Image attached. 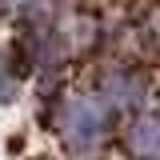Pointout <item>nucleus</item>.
I'll use <instances>...</instances> for the list:
<instances>
[{
	"label": "nucleus",
	"mask_w": 160,
	"mask_h": 160,
	"mask_svg": "<svg viewBox=\"0 0 160 160\" xmlns=\"http://www.w3.org/2000/svg\"><path fill=\"white\" fill-rule=\"evenodd\" d=\"M108 132V100L104 96H72L64 104V140L72 152H92Z\"/></svg>",
	"instance_id": "nucleus-1"
},
{
	"label": "nucleus",
	"mask_w": 160,
	"mask_h": 160,
	"mask_svg": "<svg viewBox=\"0 0 160 160\" xmlns=\"http://www.w3.org/2000/svg\"><path fill=\"white\" fill-rule=\"evenodd\" d=\"M100 96L108 100V104L132 108V104L144 100V76L128 72V68H116V72H108V76L100 80Z\"/></svg>",
	"instance_id": "nucleus-2"
},
{
	"label": "nucleus",
	"mask_w": 160,
	"mask_h": 160,
	"mask_svg": "<svg viewBox=\"0 0 160 160\" xmlns=\"http://www.w3.org/2000/svg\"><path fill=\"white\" fill-rule=\"evenodd\" d=\"M128 152L140 160H160V112H144L128 128Z\"/></svg>",
	"instance_id": "nucleus-3"
},
{
	"label": "nucleus",
	"mask_w": 160,
	"mask_h": 160,
	"mask_svg": "<svg viewBox=\"0 0 160 160\" xmlns=\"http://www.w3.org/2000/svg\"><path fill=\"white\" fill-rule=\"evenodd\" d=\"M16 92V80H12V68H8V56H0V100H8Z\"/></svg>",
	"instance_id": "nucleus-4"
},
{
	"label": "nucleus",
	"mask_w": 160,
	"mask_h": 160,
	"mask_svg": "<svg viewBox=\"0 0 160 160\" xmlns=\"http://www.w3.org/2000/svg\"><path fill=\"white\" fill-rule=\"evenodd\" d=\"M36 8V0H0V16H12V12H28Z\"/></svg>",
	"instance_id": "nucleus-5"
}]
</instances>
